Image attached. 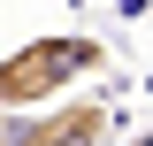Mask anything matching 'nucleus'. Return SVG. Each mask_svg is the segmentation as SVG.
<instances>
[{"label": "nucleus", "mask_w": 153, "mask_h": 146, "mask_svg": "<svg viewBox=\"0 0 153 146\" xmlns=\"http://www.w3.org/2000/svg\"><path fill=\"white\" fill-rule=\"evenodd\" d=\"M115 108L107 100H46L8 123V146H107Z\"/></svg>", "instance_id": "f03ea898"}, {"label": "nucleus", "mask_w": 153, "mask_h": 146, "mask_svg": "<svg viewBox=\"0 0 153 146\" xmlns=\"http://www.w3.org/2000/svg\"><path fill=\"white\" fill-rule=\"evenodd\" d=\"M100 69H107V38H92V31H38L16 54H0V108L8 115L46 108L76 77H100Z\"/></svg>", "instance_id": "f257e3e1"}, {"label": "nucleus", "mask_w": 153, "mask_h": 146, "mask_svg": "<svg viewBox=\"0 0 153 146\" xmlns=\"http://www.w3.org/2000/svg\"><path fill=\"white\" fill-rule=\"evenodd\" d=\"M8 123H16V115H8V108H0V146H8Z\"/></svg>", "instance_id": "7ed1b4c3"}]
</instances>
